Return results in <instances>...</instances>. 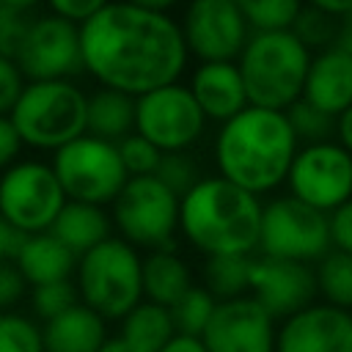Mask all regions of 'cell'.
Listing matches in <instances>:
<instances>
[{"instance_id":"18","label":"cell","mask_w":352,"mask_h":352,"mask_svg":"<svg viewBox=\"0 0 352 352\" xmlns=\"http://www.w3.org/2000/svg\"><path fill=\"white\" fill-rule=\"evenodd\" d=\"M187 88L195 96L201 113L212 121L226 124L250 107L236 63H201Z\"/></svg>"},{"instance_id":"36","label":"cell","mask_w":352,"mask_h":352,"mask_svg":"<svg viewBox=\"0 0 352 352\" xmlns=\"http://www.w3.org/2000/svg\"><path fill=\"white\" fill-rule=\"evenodd\" d=\"M154 176H157L179 201L201 182V173H198L195 162H192L187 154H182V151H176V154H162L160 168H157Z\"/></svg>"},{"instance_id":"6","label":"cell","mask_w":352,"mask_h":352,"mask_svg":"<svg viewBox=\"0 0 352 352\" xmlns=\"http://www.w3.org/2000/svg\"><path fill=\"white\" fill-rule=\"evenodd\" d=\"M74 286L80 302L96 311L104 322L124 319L143 302V258L138 248L121 236H110L77 258Z\"/></svg>"},{"instance_id":"32","label":"cell","mask_w":352,"mask_h":352,"mask_svg":"<svg viewBox=\"0 0 352 352\" xmlns=\"http://www.w3.org/2000/svg\"><path fill=\"white\" fill-rule=\"evenodd\" d=\"M286 118L297 135V140H302L305 146H314V143H327L330 132L336 129V118L322 113L319 107H314L311 102L300 99L294 102L289 110H286Z\"/></svg>"},{"instance_id":"10","label":"cell","mask_w":352,"mask_h":352,"mask_svg":"<svg viewBox=\"0 0 352 352\" xmlns=\"http://www.w3.org/2000/svg\"><path fill=\"white\" fill-rule=\"evenodd\" d=\"M330 220L324 212L297 201L294 195L272 198L261 212L258 250L283 261H319L330 253Z\"/></svg>"},{"instance_id":"29","label":"cell","mask_w":352,"mask_h":352,"mask_svg":"<svg viewBox=\"0 0 352 352\" xmlns=\"http://www.w3.org/2000/svg\"><path fill=\"white\" fill-rule=\"evenodd\" d=\"M242 16L253 33H283L292 30L302 6L297 0H242Z\"/></svg>"},{"instance_id":"43","label":"cell","mask_w":352,"mask_h":352,"mask_svg":"<svg viewBox=\"0 0 352 352\" xmlns=\"http://www.w3.org/2000/svg\"><path fill=\"white\" fill-rule=\"evenodd\" d=\"M333 47L352 58V11L344 19H338V30H336V44Z\"/></svg>"},{"instance_id":"27","label":"cell","mask_w":352,"mask_h":352,"mask_svg":"<svg viewBox=\"0 0 352 352\" xmlns=\"http://www.w3.org/2000/svg\"><path fill=\"white\" fill-rule=\"evenodd\" d=\"M316 289L327 300V305L352 311V256L341 250H330L316 264Z\"/></svg>"},{"instance_id":"2","label":"cell","mask_w":352,"mask_h":352,"mask_svg":"<svg viewBox=\"0 0 352 352\" xmlns=\"http://www.w3.org/2000/svg\"><path fill=\"white\" fill-rule=\"evenodd\" d=\"M297 135L286 113L245 107L214 140V162L226 182L258 195L286 182L297 157Z\"/></svg>"},{"instance_id":"19","label":"cell","mask_w":352,"mask_h":352,"mask_svg":"<svg viewBox=\"0 0 352 352\" xmlns=\"http://www.w3.org/2000/svg\"><path fill=\"white\" fill-rule=\"evenodd\" d=\"M302 99L333 118L352 107V58L336 47L311 58Z\"/></svg>"},{"instance_id":"37","label":"cell","mask_w":352,"mask_h":352,"mask_svg":"<svg viewBox=\"0 0 352 352\" xmlns=\"http://www.w3.org/2000/svg\"><path fill=\"white\" fill-rule=\"evenodd\" d=\"M25 85H28V80L19 72L16 60L0 55V116H11V110L19 102Z\"/></svg>"},{"instance_id":"45","label":"cell","mask_w":352,"mask_h":352,"mask_svg":"<svg viewBox=\"0 0 352 352\" xmlns=\"http://www.w3.org/2000/svg\"><path fill=\"white\" fill-rule=\"evenodd\" d=\"M336 135H338V146H344L352 154V107H346L336 118Z\"/></svg>"},{"instance_id":"14","label":"cell","mask_w":352,"mask_h":352,"mask_svg":"<svg viewBox=\"0 0 352 352\" xmlns=\"http://www.w3.org/2000/svg\"><path fill=\"white\" fill-rule=\"evenodd\" d=\"M16 66L28 82H50L69 80L82 72V50H80V28L44 11L30 25L19 52Z\"/></svg>"},{"instance_id":"25","label":"cell","mask_w":352,"mask_h":352,"mask_svg":"<svg viewBox=\"0 0 352 352\" xmlns=\"http://www.w3.org/2000/svg\"><path fill=\"white\" fill-rule=\"evenodd\" d=\"M173 336H176V327H173L170 311L148 300L135 305L121 319V333H118V338H124L129 346L140 352H160Z\"/></svg>"},{"instance_id":"12","label":"cell","mask_w":352,"mask_h":352,"mask_svg":"<svg viewBox=\"0 0 352 352\" xmlns=\"http://www.w3.org/2000/svg\"><path fill=\"white\" fill-rule=\"evenodd\" d=\"M286 182L297 201L324 214L336 212L352 198V154L333 140L302 146Z\"/></svg>"},{"instance_id":"13","label":"cell","mask_w":352,"mask_h":352,"mask_svg":"<svg viewBox=\"0 0 352 352\" xmlns=\"http://www.w3.org/2000/svg\"><path fill=\"white\" fill-rule=\"evenodd\" d=\"M179 25L187 52L201 58V63H234L250 38L236 0H195Z\"/></svg>"},{"instance_id":"16","label":"cell","mask_w":352,"mask_h":352,"mask_svg":"<svg viewBox=\"0 0 352 352\" xmlns=\"http://www.w3.org/2000/svg\"><path fill=\"white\" fill-rule=\"evenodd\" d=\"M206 352H275V319L250 297L217 302L209 327L201 336Z\"/></svg>"},{"instance_id":"15","label":"cell","mask_w":352,"mask_h":352,"mask_svg":"<svg viewBox=\"0 0 352 352\" xmlns=\"http://www.w3.org/2000/svg\"><path fill=\"white\" fill-rule=\"evenodd\" d=\"M248 294L272 316V319H289L308 305H314L316 289V272L308 264L300 261H283L258 256L250 261V280Z\"/></svg>"},{"instance_id":"17","label":"cell","mask_w":352,"mask_h":352,"mask_svg":"<svg viewBox=\"0 0 352 352\" xmlns=\"http://www.w3.org/2000/svg\"><path fill=\"white\" fill-rule=\"evenodd\" d=\"M275 352H352V311L308 305L280 324Z\"/></svg>"},{"instance_id":"5","label":"cell","mask_w":352,"mask_h":352,"mask_svg":"<svg viewBox=\"0 0 352 352\" xmlns=\"http://www.w3.org/2000/svg\"><path fill=\"white\" fill-rule=\"evenodd\" d=\"M8 118L25 146L55 154L85 135L88 96L72 80L28 82Z\"/></svg>"},{"instance_id":"39","label":"cell","mask_w":352,"mask_h":352,"mask_svg":"<svg viewBox=\"0 0 352 352\" xmlns=\"http://www.w3.org/2000/svg\"><path fill=\"white\" fill-rule=\"evenodd\" d=\"M330 220V242H333V250H341V253H349L352 256V198L338 206L336 212L327 214Z\"/></svg>"},{"instance_id":"24","label":"cell","mask_w":352,"mask_h":352,"mask_svg":"<svg viewBox=\"0 0 352 352\" xmlns=\"http://www.w3.org/2000/svg\"><path fill=\"white\" fill-rule=\"evenodd\" d=\"M132 129H135V99L132 96L121 91H110V88H99L96 94L88 96L85 135H94L107 143H121L126 135H132Z\"/></svg>"},{"instance_id":"1","label":"cell","mask_w":352,"mask_h":352,"mask_svg":"<svg viewBox=\"0 0 352 352\" xmlns=\"http://www.w3.org/2000/svg\"><path fill=\"white\" fill-rule=\"evenodd\" d=\"M82 69L102 88L140 99L173 85L187 63L182 25L146 3H104L80 28Z\"/></svg>"},{"instance_id":"9","label":"cell","mask_w":352,"mask_h":352,"mask_svg":"<svg viewBox=\"0 0 352 352\" xmlns=\"http://www.w3.org/2000/svg\"><path fill=\"white\" fill-rule=\"evenodd\" d=\"M113 223L132 248L170 250L179 228V198L157 176H135L113 201Z\"/></svg>"},{"instance_id":"7","label":"cell","mask_w":352,"mask_h":352,"mask_svg":"<svg viewBox=\"0 0 352 352\" xmlns=\"http://www.w3.org/2000/svg\"><path fill=\"white\" fill-rule=\"evenodd\" d=\"M52 170L66 192V201L104 206L118 198L129 173L121 162L118 146L82 135L52 154Z\"/></svg>"},{"instance_id":"35","label":"cell","mask_w":352,"mask_h":352,"mask_svg":"<svg viewBox=\"0 0 352 352\" xmlns=\"http://www.w3.org/2000/svg\"><path fill=\"white\" fill-rule=\"evenodd\" d=\"M336 30H338V19L327 16L322 8H316L314 3L311 6H302L292 33L311 50V47H324V44H336Z\"/></svg>"},{"instance_id":"11","label":"cell","mask_w":352,"mask_h":352,"mask_svg":"<svg viewBox=\"0 0 352 352\" xmlns=\"http://www.w3.org/2000/svg\"><path fill=\"white\" fill-rule=\"evenodd\" d=\"M206 116L187 85H165L135 99V132L154 143L162 154L192 146L204 132Z\"/></svg>"},{"instance_id":"34","label":"cell","mask_w":352,"mask_h":352,"mask_svg":"<svg viewBox=\"0 0 352 352\" xmlns=\"http://www.w3.org/2000/svg\"><path fill=\"white\" fill-rule=\"evenodd\" d=\"M116 146H118V154H121V162H124L129 179H135V176H154L157 173L162 151L154 143H148L143 135L132 132V135H126Z\"/></svg>"},{"instance_id":"31","label":"cell","mask_w":352,"mask_h":352,"mask_svg":"<svg viewBox=\"0 0 352 352\" xmlns=\"http://www.w3.org/2000/svg\"><path fill=\"white\" fill-rule=\"evenodd\" d=\"M0 352H44L41 327L16 311H0Z\"/></svg>"},{"instance_id":"20","label":"cell","mask_w":352,"mask_h":352,"mask_svg":"<svg viewBox=\"0 0 352 352\" xmlns=\"http://www.w3.org/2000/svg\"><path fill=\"white\" fill-rule=\"evenodd\" d=\"M41 341L44 352H99L107 341V322L88 305L77 302L41 324Z\"/></svg>"},{"instance_id":"4","label":"cell","mask_w":352,"mask_h":352,"mask_svg":"<svg viewBox=\"0 0 352 352\" xmlns=\"http://www.w3.org/2000/svg\"><path fill=\"white\" fill-rule=\"evenodd\" d=\"M236 66L250 107L286 113L294 102L302 99L311 52L292 30L253 33Z\"/></svg>"},{"instance_id":"23","label":"cell","mask_w":352,"mask_h":352,"mask_svg":"<svg viewBox=\"0 0 352 352\" xmlns=\"http://www.w3.org/2000/svg\"><path fill=\"white\" fill-rule=\"evenodd\" d=\"M190 289H192L190 267L173 250H151L143 258V297L148 302L170 308Z\"/></svg>"},{"instance_id":"21","label":"cell","mask_w":352,"mask_h":352,"mask_svg":"<svg viewBox=\"0 0 352 352\" xmlns=\"http://www.w3.org/2000/svg\"><path fill=\"white\" fill-rule=\"evenodd\" d=\"M14 264L22 272L25 283L36 289V286L58 283V280H72L77 270V256L63 242H58L50 231H44V234L25 236Z\"/></svg>"},{"instance_id":"30","label":"cell","mask_w":352,"mask_h":352,"mask_svg":"<svg viewBox=\"0 0 352 352\" xmlns=\"http://www.w3.org/2000/svg\"><path fill=\"white\" fill-rule=\"evenodd\" d=\"M38 11L30 0H0V55L16 58Z\"/></svg>"},{"instance_id":"46","label":"cell","mask_w":352,"mask_h":352,"mask_svg":"<svg viewBox=\"0 0 352 352\" xmlns=\"http://www.w3.org/2000/svg\"><path fill=\"white\" fill-rule=\"evenodd\" d=\"M99 352H140V349L129 346L124 338H118V336H116V338H107V341H104V346H102Z\"/></svg>"},{"instance_id":"40","label":"cell","mask_w":352,"mask_h":352,"mask_svg":"<svg viewBox=\"0 0 352 352\" xmlns=\"http://www.w3.org/2000/svg\"><path fill=\"white\" fill-rule=\"evenodd\" d=\"M104 3L102 0H52L50 3V11L77 28H82Z\"/></svg>"},{"instance_id":"8","label":"cell","mask_w":352,"mask_h":352,"mask_svg":"<svg viewBox=\"0 0 352 352\" xmlns=\"http://www.w3.org/2000/svg\"><path fill=\"white\" fill-rule=\"evenodd\" d=\"M66 206V192L50 162L19 160L0 173V217L19 234H44Z\"/></svg>"},{"instance_id":"33","label":"cell","mask_w":352,"mask_h":352,"mask_svg":"<svg viewBox=\"0 0 352 352\" xmlns=\"http://www.w3.org/2000/svg\"><path fill=\"white\" fill-rule=\"evenodd\" d=\"M80 302V294H77V286L74 280H58V283H47V286H36L30 292V305H33V314L44 322L60 316L63 311L74 308Z\"/></svg>"},{"instance_id":"3","label":"cell","mask_w":352,"mask_h":352,"mask_svg":"<svg viewBox=\"0 0 352 352\" xmlns=\"http://www.w3.org/2000/svg\"><path fill=\"white\" fill-rule=\"evenodd\" d=\"M261 212L258 195L223 176H204L179 201V228L206 258L250 256L258 248Z\"/></svg>"},{"instance_id":"28","label":"cell","mask_w":352,"mask_h":352,"mask_svg":"<svg viewBox=\"0 0 352 352\" xmlns=\"http://www.w3.org/2000/svg\"><path fill=\"white\" fill-rule=\"evenodd\" d=\"M217 300L204 289V286H192L187 294H182L168 311L176 327V336H190V338H201L204 330L209 327L212 316H214Z\"/></svg>"},{"instance_id":"22","label":"cell","mask_w":352,"mask_h":352,"mask_svg":"<svg viewBox=\"0 0 352 352\" xmlns=\"http://www.w3.org/2000/svg\"><path fill=\"white\" fill-rule=\"evenodd\" d=\"M110 217L102 206H91V204H77V201H66V206L60 209V214L55 217L50 234L63 242L77 258L85 256L88 250H94L96 245L110 239Z\"/></svg>"},{"instance_id":"42","label":"cell","mask_w":352,"mask_h":352,"mask_svg":"<svg viewBox=\"0 0 352 352\" xmlns=\"http://www.w3.org/2000/svg\"><path fill=\"white\" fill-rule=\"evenodd\" d=\"M22 242H25V234H19L11 223H6L0 217V264L14 261L16 253H19V248H22Z\"/></svg>"},{"instance_id":"41","label":"cell","mask_w":352,"mask_h":352,"mask_svg":"<svg viewBox=\"0 0 352 352\" xmlns=\"http://www.w3.org/2000/svg\"><path fill=\"white\" fill-rule=\"evenodd\" d=\"M22 138L19 132L14 129L11 118L8 116H0V173L8 170L14 162H19V154H22Z\"/></svg>"},{"instance_id":"26","label":"cell","mask_w":352,"mask_h":352,"mask_svg":"<svg viewBox=\"0 0 352 352\" xmlns=\"http://www.w3.org/2000/svg\"><path fill=\"white\" fill-rule=\"evenodd\" d=\"M250 256H212L204 264V289L217 300H236L248 294Z\"/></svg>"},{"instance_id":"44","label":"cell","mask_w":352,"mask_h":352,"mask_svg":"<svg viewBox=\"0 0 352 352\" xmlns=\"http://www.w3.org/2000/svg\"><path fill=\"white\" fill-rule=\"evenodd\" d=\"M160 352H206L201 338H190V336H173Z\"/></svg>"},{"instance_id":"38","label":"cell","mask_w":352,"mask_h":352,"mask_svg":"<svg viewBox=\"0 0 352 352\" xmlns=\"http://www.w3.org/2000/svg\"><path fill=\"white\" fill-rule=\"evenodd\" d=\"M28 292V283L22 278V272L16 270L14 261L0 264V311H11V305H16Z\"/></svg>"}]
</instances>
